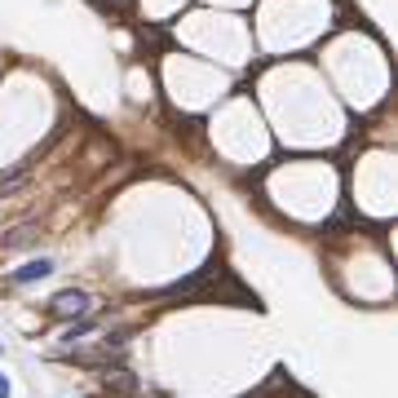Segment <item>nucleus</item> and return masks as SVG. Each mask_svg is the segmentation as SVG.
Instances as JSON below:
<instances>
[{"mask_svg":"<svg viewBox=\"0 0 398 398\" xmlns=\"http://www.w3.org/2000/svg\"><path fill=\"white\" fill-rule=\"evenodd\" d=\"M89 292H80V288H66L58 292L54 301H49V314H58V319H80V314H89Z\"/></svg>","mask_w":398,"mask_h":398,"instance_id":"obj_1","label":"nucleus"},{"mask_svg":"<svg viewBox=\"0 0 398 398\" xmlns=\"http://www.w3.org/2000/svg\"><path fill=\"white\" fill-rule=\"evenodd\" d=\"M49 275H54V261L36 257V261H27V265L13 270V284H40V279H49Z\"/></svg>","mask_w":398,"mask_h":398,"instance_id":"obj_2","label":"nucleus"},{"mask_svg":"<svg viewBox=\"0 0 398 398\" xmlns=\"http://www.w3.org/2000/svg\"><path fill=\"white\" fill-rule=\"evenodd\" d=\"M31 239H36V230H31V226H18V230H13V235L5 239V248H27Z\"/></svg>","mask_w":398,"mask_h":398,"instance_id":"obj_3","label":"nucleus"},{"mask_svg":"<svg viewBox=\"0 0 398 398\" xmlns=\"http://www.w3.org/2000/svg\"><path fill=\"white\" fill-rule=\"evenodd\" d=\"M0 398H13V390H9V376L0 372Z\"/></svg>","mask_w":398,"mask_h":398,"instance_id":"obj_4","label":"nucleus"}]
</instances>
